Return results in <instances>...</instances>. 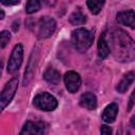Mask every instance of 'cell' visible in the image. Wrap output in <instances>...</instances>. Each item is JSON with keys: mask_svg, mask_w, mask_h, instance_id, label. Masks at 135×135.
I'll use <instances>...</instances> for the list:
<instances>
[{"mask_svg": "<svg viewBox=\"0 0 135 135\" xmlns=\"http://www.w3.org/2000/svg\"><path fill=\"white\" fill-rule=\"evenodd\" d=\"M109 46L114 58L120 62L135 60V41L121 28H115L110 33Z\"/></svg>", "mask_w": 135, "mask_h": 135, "instance_id": "cell-1", "label": "cell"}, {"mask_svg": "<svg viewBox=\"0 0 135 135\" xmlns=\"http://www.w3.org/2000/svg\"><path fill=\"white\" fill-rule=\"evenodd\" d=\"M93 40H94L93 32L83 27L76 28L75 31L72 32L71 35V42L73 46L79 52L86 51L92 45Z\"/></svg>", "mask_w": 135, "mask_h": 135, "instance_id": "cell-2", "label": "cell"}, {"mask_svg": "<svg viewBox=\"0 0 135 135\" xmlns=\"http://www.w3.org/2000/svg\"><path fill=\"white\" fill-rule=\"evenodd\" d=\"M33 103L37 109L42 111H54L58 105L57 99L46 92H42L36 95Z\"/></svg>", "mask_w": 135, "mask_h": 135, "instance_id": "cell-3", "label": "cell"}, {"mask_svg": "<svg viewBox=\"0 0 135 135\" xmlns=\"http://www.w3.org/2000/svg\"><path fill=\"white\" fill-rule=\"evenodd\" d=\"M56 30V21L49 16H43L38 22V38L45 39L51 37Z\"/></svg>", "mask_w": 135, "mask_h": 135, "instance_id": "cell-4", "label": "cell"}, {"mask_svg": "<svg viewBox=\"0 0 135 135\" xmlns=\"http://www.w3.org/2000/svg\"><path fill=\"white\" fill-rule=\"evenodd\" d=\"M17 89H18V77H14L5 84V86L1 92V100H0L1 110H4L5 107L11 102Z\"/></svg>", "mask_w": 135, "mask_h": 135, "instance_id": "cell-5", "label": "cell"}, {"mask_svg": "<svg viewBox=\"0 0 135 135\" xmlns=\"http://www.w3.org/2000/svg\"><path fill=\"white\" fill-rule=\"evenodd\" d=\"M22 59H23V46L21 43H18L15 45L9 56L7 62V72L14 73L15 71H17L22 63Z\"/></svg>", "mask_w": 135, "mask_h": 135, "instance_id": "cell-6", "label": "cell"}, {"mask_svg": "<svg viewBox=\"0 0 135 135\" xmlns=\"http://www.w3.org/2000/svg\"><path fill=\"white\" fill-rule=\"evenodd\" d=\"M64 84L70 93H76L81 85V78L78 73L69 71L64 75Z\"/></svg>", "mask_w": 135, "mask_h": 135, "instance_id": "cell-7", "label": "cell"}, {"mask_svg": "<svg viewBox=\"0 0 135 135\" xmlns=\"http://www.w3.org/2000/svg\"><path fill=\"white\" fill-rule=\"evenodd\" d=\"M45 124L42 121H26L19 135H43Z\"/></svg>", "mask_w": 135, "mask_h": 135, "instance_id": "cell-8", "label": "cell"}, {"mask_svg": "<svg viewBox=\"0 0 135 135\" xmlns=\"http://www.w3.org/2000/svg\"><path fill=\"white\" fill-rule=\"evenodd\" d=\"M116 19L119 24L126 25L135 30V12L134 11L128 9V11L119 12L116 16Z\"/></svg>", "mask_w": 135, "mask_h": 135, "instance_id": "cell-9", "label": "cell"}, {"mask_svg": "<svg viewBox=\"0 0 135 135\" xmlns=\"http://www.w3.org/2000/svg\"><path fill=\"white\" fill-rule=\"evenodd\" d=\"M79 104L84 108V109H88V110H95L97 108V98L96 96L91 93V92H86V93H83L81 96H80V99H79Z\"/></svg>", "mask_w": 135, "mask_h": 135, "instance_id": "cell-10", "label": "cell"}, {"mask_svg": "<svg viewBox=\"0 0 135 135\" xmlns=\"http://www.w3.org/2000/svg\"><path fill=\"white\" fill-rule=\"evenodd\" d=\"M117 113H118V105L115 103V102H112L110 104H108L105 107V109L103 110L102 112V119L108 122V123H112L115 121L116 119V116H117Z\"/></svg>", "mask_w": 135, "mask_h": 135, "instance_id": "cell-11", "label": "cell"}, {"mask_svg": "<svg viewBox=\"0 0 135 135\" xmlns=\"http://www.w3.org/2000/svg\"><path fill=\"white\" fill-rule=\"evenodd\" d=\"M97 47H98V55L101 59H105L109 54H110V46H109V42L105 39V33L101 34V36L98 39V43H97Z\"/></svg>", "mask_w": 135, "mask_h": 135, "instance_id": "cell-12", "label": "cell"}, {"mask_svg": "<svg viewBox=\"0 0 135 135\" xmlns=\"http://www.w3.org/2000/svg\"><path fill=\"white\" fill-rule=\"evenodd\" d=\"M134 78H135V73L134 72H128L127 74L123 75L122 79L116 85V90L119 93H124L127 91V89L130 86V84L133 82Z\"/></svg>", "mask_w": 135, "mask_h": 135, "instance_id": "cell-13", "label": "cell"}, {"mask_svg": "<svg viewBox=\"0 0 135 135\" xmlns=\"http://www.w3.org/2000/svg\"><path fill=\"white\" fill-rule=\"evenodd\" d=\"M43 78L46 82H49L51 84H58L60 81V73L56 69L50 66L44 71Z\"/></svg>", "mask_w": 135, "mask_h": 135, "instance_id": "cell-14", "label": "cell"}, {"mask_svg": "<svg viewBox=\"0 0 135 135\" xmlns=\"http://www.w3.org/2000/svg\"><path fill=\"white\" fill-rule=\"evenodd\" d=\"M86 21L85 16L82 14V12L80 9H76L70 17V22L73 25H81Z\"/></svg>", "mask_w": 135, "mask_h": 135, "instance_id": "cell-15", "label": "cell"}, {"mask_svg": "<svg viewBox=\"0 0 135 135\" xmlns=\"http://www.w3.org/2000/svg\"><path fill=\"white\" fill-rule=\"evenodd\" d=\"M86 5H88V7L90 8V11H91L94 15H96V14H98V13L101 11L102 6L104 5V1H100V0H90V1H86Z\"/></svg>", "mask_w": 135, "mask_h": 135, "instance_id": "cell-16", "label": "cell"}, {"mask_svg": "<svg viewBox=\"0 0 135 135\" xmlns=\"http://www.w3.org/2000/svg\"><path fill=\"white\" fill-rule=\"evenodd\" d=\"M40 9V2L37 0H30L26 3L25 11L27 14H34Z\"/></svg>", "mask_w": 135, "mask_h": 135, "instance_id": "cell-17", "label": "cell"}, {"mask_svg": "<svg viewBox=\"0 0 135 135\" xmlns=\"http://www.w3.org/2000/svg\"><path fill=\"white\" fill-rule=\"evenodd\" d=\"M11 40V34L7 31H2L1 32V36H0V46L1 49H4L6 46V44L8 43V41Z\"/></svg>", "mask_w": 135, "mask_h": 135, "instance_id": "cell-18", "label": "cell"}, {"mask_svg": "<svg viewBox=\"0 0 135 135\" xmlns=\"http://www.w3.org/2000/svg\"><path fill=\"white\" fill-rule=\"evenodd\" d=\"M134 103H135V89H134V91H133V93L131 94L130 99H129V104H128V111H129V112L132 110Z\"/></svg>", "mask_w": 135, "mask_h": 135, "instance_id": "cell-19", "label": "cell"}, {"mask_svg": "<svg viewBox=\"0 0 135 135\" xmlns=\"http://www.w3.org/2000/svg\"><path fill=\"white\" fill-rule=\"evenodd\" d=\"M101 135H112V130L110 127L108 126H102L101 127V131H100Z\"/></svg>", "mask_w": 135, "mask_h": 135, "instance_id": "cell-20", "label": "cell"}, {"mask_svg": "<svg viewBox=\"0 0 135 135\" xmlns=\"http://www.w3.org/2000/svg\"><path fill=\"white\" fill-rule=\"evenodd\" d=\"M18 3H19L18 0H16V1H2V4H4V5H15Z\"/></svg>", "mask_w": 135, "mask_h": 135, "instance_id": "cell-21", "label": "cell"}, {"mask_svg": "<svg viewBox=\"0 0 135 135\" xmlns=\"http://www.w3.org/2000/svg\"><path fill=\"white\" fill-rule=\"evenodd\" d=\"M131 126H132L133 128H135V116H133V117L131 118Z\"/></svg>", "mask_w": 135, "mask_h": 135, "instance_id": "cell-22", "label": "cell"}, {"mask_svg": "<svg viewBox=\"0 0 135 135\" xmlns=\"http://www.w3.org/2000/svg\"><path fill=\"white\" fill-rule=\"evenodd\" d=\"M4 18V12L1 9V16H0V19H3Z\"/></svg>", "mask_w": 135, "mask_h": 135, "instance_id": "cell-23", "label": "cell"}, {"mask_svg": "<svg viewBox=\"0 0 135 135\" xmlns=\"http://www.w3.org/2000/svg\"><path fill=\"white\" fill-rule=\"evenodd\" d=\"M128 135H130V134H128Z\"/></svg>", "mask_w": 135, "mask_h": 135, "instance_id": "cell-24", "label": "cell"}]
</instances>
